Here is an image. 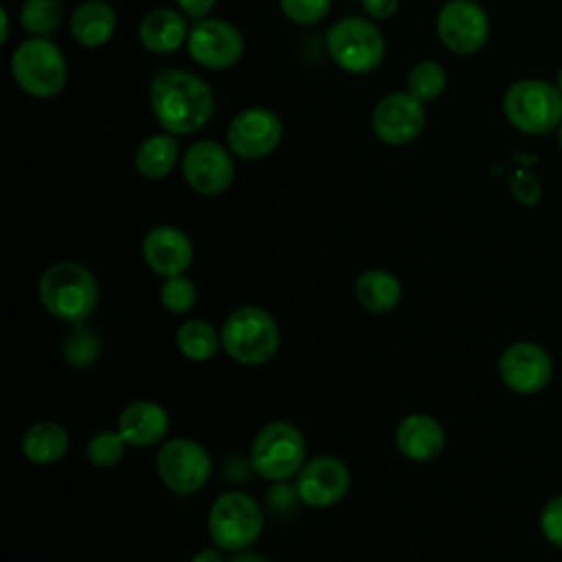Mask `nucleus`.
<instances>
[{
  "mask_svg": "<svg viewBox=\"0 0 562 562\" xmlns=\"http://www.w3.org/2000/svg\"><path fill=\"white\" fill-rule=\"evenodd\" d=\"M149 108L162 132L189 136L215 114V94L195 72L184 68L158 70L149 81Z\"/></svg>",
  "mask_w": 562,
  "mask_h": 562,
  "instance_id": "nucleus-1",
  "label": "nucleus"
},
{
  "mask_svg": "<svg viewBox=\"0 0 562 562\" xmlns=\"http://www.w3.org/2000/svg\"><path fill=\"white\" fill-rule=\"evenodd\" d=\"M37 294L42 307L68 325H83L99 305V283L79 261L48 266L40 277Z\"/></svg>",
  "mask_w": 562,
  "mask_h": 562,
  "instance_id": "nucleus-2",
  "label": "nucleus"
},
{
  "mask_svg": "<svg viewBox=\"0 0 562 562\" xmlns=\"http://www.w3.org/2000/svg\"><path fill=\"white\" fill-rule=\"evenodd\" d=\"M220 336L226 356L244 367L270 362L281 345V329L274 316L259 305L235 307L224 318Z\"/></svg>",
  "mask_w": 562,
  "mask_h": 562,
  "instance_id": "nucleus-3",
  "label": "nucleus"
},
{
  "mask_svg": "<svg viewBox=\"0 0 562 562\" xmlns=\"http://www.w3.org/2000/svg\"><path fill=\"white\" fill-rule=\"evenodd\" d=\"M15 86L33 99L57 97L68 81V61L50 37L22 40L9 59Z\"/></svg>",
  "mask_w": 562,
  "mask_h": 562,
  "instance_id": "nucleus-4",
  "label": "nucleus"
},
{
  "mask_svg": "<svg viewBox=\"0 0 562 562\" xmlns=\"http://www.w3.org/2000/svg\"><path fill=\"white\" fill-rule=\"evenodd\" d=\"M503 114L522 134H549L562 123V90L547 79H518L503 94Z\"/></svg>",
  "mask_w": 562,
  "mask_h": 562,
  "instance_id": "nucleus-5",
  "label": "nucleus"
},
{
  "mask_svg": "<svg viewBox=\"0 0 562 562\" xmlns=\"http://www.w3.org/2000/svg\"><path fill=\"white\" fill-rule=\"evenodd\" d=\"M266 518L261 505L241 490L222 492L209 509L206 529L217 549L235 553L252 547L263 533Z\"/></svg>",
  "mask_w": 562,
  "mask_h": 562,
  "instance_id": "nucleus-6",
  "label": "nucleus"
},
{
  "mask_svg": "<svg viewBox=\"0 0 562 562\" xmlns=\"http://www.w3.org/2000/svg\"><path fill=\"white\" fill-rule=\"evenodd\" d=\"M327 53L334 64L349 75L373 72L386 55L382 31L371 18L345 15L325 33Z\"/></svg>",
  "mask_w": 562,
  "mask_h": 562,
  "instance_id": "nucleus-7",
  "label": "nucleus"
},
{
  "mask_svg": "<svg viewBox=\"0 0 562 562\" xmlns=\"http://www.w3.org/2000/svg\"><path fill=\"white\" fill-rule=\"evenodd\" d=\"M305 463V437L285 422L277 419L266 424L252 439L250 468L266 481L283 483L299 474Z\"/></svg>",
  "mask_w": 562,
  "mask_h": 562,
  "instance_id": "nucleus-8",
  "label": "nucleus"
},
{
  "mask_svg": "<svg viewBox=\"0 0 562 562\" xmlns=\"http://www.w3.org/2000/svg\"><path fill=\"white\" fill-rule=\"evenodd\" d=\"M156 472L169 492L178 496H191L209 483L213 461L200 441L189 437H173L158 448Z\"/></svg>",
  "mask_w": 562,
  "mask_h": 562,
  "instance_id": "nucleus-9",
  "label": "nucleus"
},
{
  "mask_svg": "<svg viewBox=\"0 0 562 562\" xmlns=\"http://www.w3.org/2000/svg\"><path fill=\"white\" fill-rule=\"evenodd\" d=\"M283 138L281 116L266 105L239 110L226 127V145L233 156L244 160H261L270 156Z\"/></svg>",
  "mask_w": 562,
  "mask_h": 562,
  "instance_id": "nucleus-10",
  "label": "nucleus"
},
{
  "mask_svg": "<svg viewBox=\"0 0 562 562\" xmlns=\"http://www.w3.org/2000/svg\"><path fill=\"white\" fill-rule=\"evenodd\" d=\"M435 31L450 53L474 55L490 37V18L476 0H446L437 11Z\"/></svg>",
  "mask_w": 562,
  "mask_h": 562,
  "instance_id": "nucleus-11",
  "label": "nucleus"
},
{
  "mask_svg": "<svg viewBox=\"0 0 562 562\" xmlns=\"http://www.w3.org/2000/svg\"><path fill=\"white\" fill-rule=\"evenodd\" d=\"M184 182L200 195H220L235 180V160L228 145L213 138L195 140L180 160Z\"/></svg>",
  "mask_w": 562,
  "mask_h": 562,
  "instance_id": "nucleus-12",
  "label": "nucleus"
},
{
  "mask_svg": "<svg viewBox=\"0 0 562 562\" xmlns=\"http://www.w3.org/2000/svg\"><path fill=\"white\" fill-rule=\"evenodd\" d=\"M189 57L209 70H226L244 55V37L239 29L220 18L193 22L187 37Z\"/></svg>",
  "mask_w": 562,
  "mask_h": 562,
  "instance_id": "nucleus-13",
  "label": "nucleus"
},
{
  "mask_svg": "<svg viewBox=\"0 0 562 562\" xmlns=\"http://www.w3.org/2000/svg\"><path fill=\"white\" fill-rule=\"evenodd\" d=\"M426 125V108L408 90H393L384 94L371 114V127L378 140L391 147L413 143Z\"/></svg>",
  "mask_w": 562,
  "mask_h": 562,
  "instance_id": "nucleus-14",
  "label": "nucleus"
},
{
  "mask_svg": "<svg viewBox=\"0 0 562 562\" xmlns=\"http://www.w3.org/2000/svg\"><path fill=\"white\" fill-rule=\"evenodd\" d=\"M294 487L303 505L325 509L347 496L351 487V472L342 459L334 454H318L303 463Z\"/></svg>",
  "mask_w": 562,
  "mask_h": 562,
  "instance_id": "nucleus-15",
  "label": "nucleus"
},
{
  "mask_svg": "<svg viewBox=\"0 0 562 562\" xmlns=\"http://www.w3.org/2000/svg\"><path fill=\"white\" fill-rule=\"evenodd\" d=\"M498 373L509 391L518 395H533L549 384L553 375V360L540 345L518 340L503 349L498 358Z\"/></svg>",
  "mask_w": 562,
  "mask_h": 562,
  "instance_id": "nucleus-16",
  "label": "nucleus"
},
{
  "mask_svg": "<svg viewBox=\"0 0 562 562\" xmlns=\"http://www.w3.org/2000/svg\"><path fill=\"white\" fill-rule=\"evenodd\" d=\"M140 252L147 268L162 279L184 274L191 268L195 255L189 235L171 224H158L149 228L143 237Z\"/></svg>",
  "mask_w": 562,
  "mask_h": 562,
  "instance_id": "nucleus-17",
  "label": "nucleus"
},
{
  "mask_svg": "<svg viewBox=\"0 0 562 562\" xmlns=\"http://www.w3.org/2000/svg\"><path fill=\"white\" fill-rule=\"evenodd\" d=\"M116 430L134 448H149L165 439L169 413L154 400H134L116 417Z\"/></svg>",
  "mask_w": 562,
  "mask_h": 562,
  "instance_id": "nucleus-18",
  "label": "nucleus"
},
{
  "mask_svg": "<svg viewBox=\"0 0 562 562\" xmlns=\"http://www.w3.org/2000/svg\"><path fill=\"white\" fill-rule=\"evenodd\" d=\"M446 446V430L428 413H411L395 428V448L411 461H432Z\"/></svg>",
  "mask_w": 562,
  "mask_h": 562,
  "instance_id": "nucleus-19",
  "label": "nucleus"
},
{
  "mask_svg": "<svg viewBox=\"0 0 562 562\" xmlns=\"http://www.w3.org/2000/svg\"><path fill=\"white\" fill-rule=\"evenodd\" d=\"M189 31L187 15L180 9L156 7L140 18L138 42L147 53L169 55L187 44Z\"/></svg>",
  "mask_w": 562,
  "mask_h": 562,
  "instance_id": "nucleus-20",
  "label": "nucleus"
},
{
  "mask_svg": "<svg viewBox=\"0 0 562 562\" xmlns=\"http://www.w3.org/2000/svg\"><path fill=\"white\" fill-rule=\"evenodd\" d=\"M116 33V11L105 0H83L70 13V35L79 46L99 48Z\"/></svg>",
  "mask_w": 562,
  "mask_h": 562,
  "instance_id": "nucleus-21",
  "label": "nucleus"
},
{
  "mask_svg": "<svg viewBox=\"0 0 562 562\" xmlns=\"http://www.w3.org/2000/svg\"><path fill=\"white\" fill-rule=\"evenodd\" d=\"M356 301L371 314H389L402 301V281L384 268H369L353 283Z\"/></svg>",
  "mask_w": 562,
  "mask_h": 562,
  "instance_id": "nucleus-22",
  "label": "nucleus"
},
{
  "mask_svg": "<svg viewBox=\"0 0 562 562\" xmlns=\"http://www.w3.org/2000/svg\"><path fill=\"white\" fill-rule=\"evenodd\" d=\"M70 448L68 430L53 419L35 422L22 435V452L35 465L57 463Z\"/></svg>",
  "mask_w": 562,
  "mask_h": 562,
  "instance_id": "nucleus-23",
  "label": "nucleus"
},
{
  "mask_svg": "<svg viewBox=\"0 0 562 562\" xmlns=\"http://www.w3.org/2000/svg\"><path fill=\"white\" fill-rule=\"evenodd\" d=\"M178 136L169 132L151 134L147 136L134 154V167L136 171L147 180H160L167 178L180 158V145L176 140Z\"/></svg>",
  "mask_w": 562,
  "mask_h": 562,
  "instance_id": "nucleus-24",
  "label": "nucleus"
},
{
  "mask_svg": "<svg viewBox=\"0 0 562 562\" xmlns=\"http://www.w3.org/2000/svg\"><path fill=\"white\" fill-rule=\"evenodd\" d=\"M178 351L191 362H206L222 349L220 331L204 318H189L176 331Z\"/></svg>",
  "mask_w": 562,
  "mask_h": 562,
  "instance_id": "nucleus-25",
  "label": "nucleus"
},
{
  "mask_svg": "<svg viewBox=\"0 0 562 562\" xmlns=\"http://www.w3.org/2000/svg\"><path fill=\"white\" fill-rule=\"evenodd\" d=\"M61 0H24L20 7V26L31 37H50L64 22Z\"/></svg>",
  "mask_w": 562,
  "mask_h": 562,
  "instance_id": "nucleus-26",
  "label": "nucleus"
},
{
  "mask_svg": "<svg viewBox=\"0 0 562 562\" xmlns=\"http://www.w3.org/2000/svg\"><path fill=\"white\" fill-rule=\"evenodd\" d=\"M448 86V77H446V70L439 61L435 59H422L417 61L411 70H408V77H406V90L419 99L422 103H428V101H435L437 97L443 94Z\"/></svg>",
  "mask_w": 562,
  "mask_h": 562,
  "instance_id": "nucleus-27",
  "label": "nucleus"
},
{
  "mask_svg": "<svg viewBox=\"0 0 562 562\" xmlns=\"http://www.w3.org/2000/svg\"><path fill=\"white\" fill-rule=\"evenodd\" d=\"M61 356L70 367L88 369L101 356V340L90 327L72 325V329L64 336Z\"/></svg>",
  "mask_w": 562,
  "mask_h": 562,
  "instance_id": "nucleus-28",
  "label": "nucleus"
},
{
  "mask_svg": "<svg viewBox=\"0 0 562 562\" xmlns=\"http://www.w3.org/2000/svg\"><path fill=\"white\" fill-rule=\"evenodd\" d=\"M127 441L121 432L114 430H99L86 443V457L94 468H114L125 457Z\"/></svg>",
  "mask_w": 562,
  "mask_h": 562,
  "instance_id": "nucleus-29",
  "label": "nucleus"
},
{
  "mask_svg": "<svg viewBox=\"0 0 562 562\" xmlns=\"http://www.w3.org/2000/svg\"><path fill=\"white\" fill-rule=\"evenodd\" d=\"M160 303L171 314H187L198 303V288L184 274L169 277L160 285Z\"/></svg>",
  "mask_w": 562,
  "mask_h": 562,
  "instance_id": "nucleus-30",
  "label": "nucleus"
},
{
  "mask_svg": "<svg viewBox=\"0 0 562 562\" xmlns=\"http://www.w3.org/2000/svg\"><path fill=\"white\" fill-rule=\"evenodd\" d=\"M279 7L290 22L299 26H310L321 22L329 13L331 0H279Z\"/></svg>",
  "mask_w": 562,
  "mask_h": 562,
  "instance_id": "nucleus-31",
  "label": "nucleus"
},
{
  "mask_svg": "<svg viewBox=\"0 0 562 562\" xmlns=\"http://www.w3.org/2000/svg\"><path fill=\"white\" fill-rule=\"evenodd\" d=\"M540 529L551 544L562 549V494L544 503L540 512Z\"/></svg>",
  "mask_w": 562,
  "mask_h": 562,
  "instance_id": "nucleus-32",
  "label": "nucleus"
},
{
  "mask_svg": "<svg viewBox=\"0 0 562 562\" xmlns=\"http://www.w3.org/2000/svg\"><path fill=\"white\" fill-rule=\"evenodd\" d=\"M509 189H512V195L525 204V206H536L540 200H542V187H540V180L527 171H520L516 173L512 180H509Z\"/></svg>",
  "mask_w": 562,
  "mask_h": 562,
  "instance_id": "nucleus-33",
  "label": "nucleus"
},
{
  "mask_svg": "<svg viewBox=\"0 0 562 562\" xmlns=\"http://www.w3.org/2000/svg\"><path fill=\"white\" fill-rule=\"evenodd\" d=\"M367 18L371 20H389L397 13L400 0H360Z\"/></svg>",
  "mask_w": 562,
  "mask_h": 562,
  "instance_id": "nucleus-34",
  "label": "nucleus"
},
{
  "mask_svg": "<svg viewBox=\"0 0 562 562\" xmlns=\"http://www.w3.org/2000/svg\"><path fill=\"white\" fill-rule=\"evenodd\" d=\"M176 4H178V9L187 15V18H191V20H204V18H209L211 15V11L215 9V4H217V0H176Z\"/></svg>",
  "mask_w": 562,
  "mask_h": 562,
  "instance_id": "nucleus-35",
  "label": "nucleus"
},
{
  "mask_svg": "<svg viewBox=\"0 0 562 562\" xmlns=\"http://www.w3.org/2000/svg\"><path fill=\"white\" fill-rule=\"evenodd\" d=\"M189 562H228V560L224 558L222 549L206 547V549H200L195 555H191Z\"/></svg>",
  "mask_w": 562,
  "mask_h": 562,
  "instance_id": "nucleus-36",
  "label": "nucleus"
},
{
  "mask_svg": "<svg viewBox=\"0 0 562 562\" xmlns=\"http://www.w3.org/2000/svg\"><path fill=\"white\" fill-rule=\"evenodd\" d=\"M228 562H270V560H268L263 553H259V551H252V549L248 547V549H241V551H235V553H231Z\"/></svg>",
  "mask_w": 562,
  "mask_h": 562,
  "instance_id": "nucleus-37",
  "label": "nucleus"
},
{
  "mask_svg": "<svg viewBox=\"0 0 562 562\" xmlns=\"http://www.w3.org/2000/svg\"><path fill=\"white\" fill-rule=\"evenodd\" d=\"M0 20H2V35H0V42L4 44V42L9 40V13H7L4 7L0 9Z\"/></svg>",
  "mask_w": 562,
  "mask_h": 562,
  "instance_id": "nucleus-38",
  "label": "nucleus"
},
{
  "mask_svg": "<svg viewBox=\"0 0 562 562\" xmlns=\"http://www.w3.org/2000/svg\"><path fill=\"white\" fill-rule=\"evenodd\" d=\"M555 83H558V88L562 90V68L558 70V79H555Z\"/></svg>",
  "mask_w": 562,
  "mask_h": 562,
  "instance_id": "nucleus-39",
  "label": "nucleus"
},
{
  "mask_svg": "<svg viewBox=\"0 0 562 562\" xmlns=\"http://www.w3.org/2000/svg\"><path fill=\"white\" fill-rule=\"evenodd\" d=\"M558 143H560V149H562V123H560V127H558Z\"/></svg>",
  "mask_w": 562,
  "mask_h": 562,
  "instance_id": "nucleus-40",
  "label": "nucleus"
}]
</instances>
